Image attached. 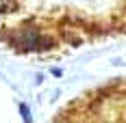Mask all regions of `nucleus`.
<instances>
[{
  "mask_svg": "<svg viewBox=\"0 0 126 123\" xmlns=\"http://www.w3.org/2000/svg\"><path fill=\"white\" fill-rule=\"evenodd\" d=\"M15 0H0V15L2 13H9V11H15Z\"/></svg>",
  "mask_w": 126,
  "mask_h": 123,
  "instance_id": "obj_1",
  "label": "nucleus"
},
{
  "mask_svg": "<svg viewBox=\"0 0 126 123\" xmlns=\"http://www.w3.org/2000/svg\"><path fill=\"white\" fill-rule=\"evenodd\" d=\"M20 112H22V119H24L26 123H31V112L26 108V104H20Z\"/></svg>",
  "mask_w": 126,
  "mask_h": 123,
  "instance_id": "obj_2",
  "label": "nucleus"
}]
</instances>
